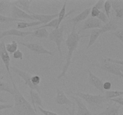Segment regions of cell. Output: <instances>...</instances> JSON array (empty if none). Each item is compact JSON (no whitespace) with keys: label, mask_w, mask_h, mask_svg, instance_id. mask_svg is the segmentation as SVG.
<instances>
[{"label":"cell","mask_w":123,"mask_h":115,"mask_svg":"<svg viewBox=\"0 0 123 115\" xmlns=\"http://www.w3.org/2000/svg\"><path fill=\"white\" fill-rule=\"evenodd\" d=\"M112 6H111V1H105L104 6H103V8L105 12L106 15L107 16L108 18L109 19L110 17V13H111V10Z\"/></svg>","instance_id":"4dcf8cb0"},{"label":"cell","mask_w":123,"mask_h":115,"mask_svg":"<svg viewBox=\"0 0 123 115\" xmlns=\"http://www.w3.org/2000/svg\"><path fill=\"white\" fill-rule=\"evenodd\" d=\"M118 29V25L117 22L114 19H111L108 23L103 25L102 28L100 29V31L102 34L110 31H115Z\"/></svg>","instance_id":"44dd1931"},{"label":"cell","mask_w":123,"mask_h":115,"mask_svg":"<svg viewBox=\"0 0 123 115\" xmlns=\"http://www.w3.org/2000/svg\"><path fill=\"white\" fill-rule=\"evenodd\" d=\"M14 115V113H12V114H11V115Z\"/></svg>","instance_id":"7dc6e473"},{"label":"cell","mask_w":123,"mask_h":115,"mask_svg":"<svg viewBox=\"0 0 123 115\" xmlns=\"http://www.w3.org/2000/svg\"><path fill=\"white\" fill-rule=\"evenodd\" d=\"M120 107L116 104H110L103 111L94 115H120Z\"/></svg>","instance_id":"d6986e66"},{"label":"cell","mask_w":123,"mask_h":115,"mask_svg":"<svg viewBox=\"0 0 123 115\" xmlns=\"http://www.w3.org/2000/svg\"><path fill=\"white\" fill-rule=\"evenodd\" d=\"M6 49L8 53L13 54L18 50V43L16 41L13 40L11 43L6 44Z\"/></svg>","instance_id":"83f0119b"},{"label":"cell","mask_w":123,"mask_h":115,"mask_svg":"<svg viewBox=\"0 0 123 115\" xmlns=\"http://www.w3.org/2000/svg\"><path fill=\"white\" fill-rule=\"evenodd\" d=\"M72 106H73V109H72V110H70L69 108L65 107V109L67 110L68 115H75V106H74V103H73V104L72 105Z\"/></svg>","instance_id":"f6af8a7d"},{"label":"cell","mask_w":123,"mask_h":115,"mask_svg":"<svg viewBox=\"0 0 123 115\" xmlns=\"http://www.w3.org/2000/svg\"><path fill=\"white\" fill-rule=\"evenodd\" d=\"M31 83L32 84L33 86H38L41 81L40 77L38 76V75H33V76H31Z\"/></svg>","instance_id":"836d02e7"},{"label":"cell","mask_w":123,"mask_h":115,"mask_svg":"<svg viewBox=\"0 0 123 115\" xmlns=\"http://www.w3.org/2000/svg\"><path fill=\"white\" fill-rule=\"evenodd\" d=\"M114 34L121 41V43H123V29L122 28L117 30L115 32H114Z\"/></svg>","instance_id":"d590c367"},{"label":"cell","mask_w":123,"mask_h":115,"mask_svg":"<svg viewBox=\"0 0 123 115\" xmlns=\"http://www.w3.org/2000/svg\"><path fill=\"white\" fill-rule=\"evenodd\" d=\"M103 25V23L100 20H98V19L90 17L88 18L87 19L85 20L83 26L78 32L80 34V32L82 31L88 29H101Z\"/></svg>","instance_id":"30bf717a"},{"label":"cell","mask_w":123,"mask_h":115,"mask_svg":"<svg viewBox=\"0 0 123 115\" xmlns=\"http://www.w3.org/2000/svg\"><path fill=\"white\" fill-rule=\"evenodd\" d=\"M12 22H24V20H18V19H14L10 17V16H5L0 14V23H7Z\"/></svg>","instance_id":"f546056e"},{"label":"cell","mask_w":123,"mask_h":115,"mask_svg":"<svg viewBox=\"0 0 123 115\" xmlns=\"http://www.w3.org/2000/svg\"><path fill=\"white\" fill-rule=\"evenodd\" d=\"M116 13V17L118 19H123V8H118L114 10Z\"/></svg>","instance_id":"60d3db41"},{"label":"cell","mask_w":123,"mask_h":115,"mask_svg":"<svg viewBox=\"0 0 123 115\" xmlns=\"http://www.w3.org/2000/svg\"><path fill=\"white\" fill-rule=\"evenodd\" d=\"M23 56H24L23 53L19 49H18L15 52L13 53V58L17 59H22Z\"/></svg>","instance_id":"ab89813d"},{"label":"cell","mask_w":123,"mask_h":115,"mask_svg":"<svg viewBox=\"0 0 123 115\" xmlns=\"http://www.w3.org/2000/svg\"><path fill=\"white\" fill-rule=\"evenodd\" d=\"M42 23L38 21L31 22H18L17 23V28L18 29H25L27 28L33 27L37 25H41Z\"/></svg>","instance_id":"484cf974"},{"label":"cell","mask_w":123,"mask_h":115,"mask_svg":"<svg viewBox=\"0 0 123 115\" xmlns=\"http://www.w3.org/2000/svg\"><path fill=\"white\" fill-rule=\"evenodd\" d=\"M111 6L113 9L115 10L118 8H123V1H111Z\"/></svg>","instance_id":"d6a6232c"},{"label":"cell","mask_w":123,"mask_h":115,"mask_svg":"<svg viewBox=\"0 0 123 115\" xmlns=\"http://www.w3.org/2000/svg\"><path fill=\"white\" fill-rule=\"evenodd\" d=\"M88 82L91 85H92V86L95 87V88L97 89V90H98L99 91H100L102 93H104L105 91L103 89V82L99 77H98L97 76H96V75L93 74L92 72L90 70H88Z\"/></svg>","instance_id":"7c38bea8"},{"label":"cell","mask_w":123,"mask_h":115,"mask_svg":"<svg viewBox=\"0 0 123 115\" xmlns=\"http://www.w3.org/2000/svg\"><path fill=\"white\" fill-rule=\"evenodd\" d=\"M8 101L5 99V98H2V97H0V103H7Z\"/></svg>","instance_id":"bcb514c9"},{"label":"cell","mask_w":123,"mask_h":115,"mask_svg":"<svg viewBox=\"0 0 123 115\" xmlns=\"http://www.w3.org/2000/svg\"><path fill=\"white\" fill-rule=\"evenodd\" d=\"M123 115V113H121V115Z\"/></svg>","instance_id":"c3c4849f"},{"label":"cell","mask_w":123,"mask_h":115,"mask_svg":"<svg viewBox=\"0 0 123 115\" xmlns=\"http://www.w3.org/2000/svg\"><path fill=\"white\" fill-rule=\"evenodd\" d=\"M55 103L60 105H72L73 103L70 99H68L64 91H61L60 89L56 88V96L55 98Z\"/></svg>","instance_id":"4fadbf2b"},{"label":"cell","mask_w":123,"mask_h":115,"mask_svg":"<svg viewBox=\"0 0 123 115\" xmlns=\"http://www.w3.org/2000/svg\"><path fill=\"white\" fill-rule=\"evenodd\" d=\"M67 1H65L64 3L63 6H62V8H61V10L59 12V13L58 14V28H59L61 25V23L62 22V20L65 19V18L67 17V16H68L69 15H70L72 13H74L75 12V10L72 9L71 10L70 12H68V13L66 14V5H67Z\"/></svg>","instance_id":"ffe728a7"},{"label":"cell","mask_w":123,"mask_h":115,"mask_svg":"<svg viewBox=\"0 0 123 115\" xmlns=\"http://www.w3.org/2000/svg\"><path fill=\"white\" fill-rule=\"evenodd\" d=\"M105 97L106 99L109 101V99L116 97L122 96L123 95V91H105Z\"/></svg>","instance_id":"4316f807"},{"label":"cell","mask_w":123,"mask_h":115,"mask_svg":"<svg viewBox=\"0 0 123 115\" xmlns=\"http://www.w3.org/2000/svg\"><path fill=\"white\" fill-rule=\"evenodd\" d=\"M0 58L1 60L3 62L5 67H6L7 71L9 75L10 78L11 80L13 81L12 79V74H11L10 70V57L9 56V54L7 52L6 49V44L4 43V41L2 40L0 42Z\"/></svg>","instance_id":"ba28073f"},{"label":"cell","mask_w":123,"mask_h":115,"mask_svg":"<svg viewBox=\"0 0 123 115\" xmlns=\"http://www.w3.org/2000/svg\"><path fill=\"white\" fill-rule=\"evenodd\" d=\"M72 98H73L75 101L76 103L78 106V110L76 115H94L86 106L85 104L83 103L82 99L78 97L72 96Z\"/></svg>","instance_id":"5bb4252c"},{"label":"cell","mask_w":123,"mask_h":115,"mask_svg":"<svg viewBox=\"0 0 123 115\" xmlns=\"http://www.w3.org/2000/svg\"><path fill=\"white\" fill-rule=\"evenodd\" d=\"M34 20H36L37 21L40 22L42 24H46L50 22L51 20L56 19L58 17V14H35L32 13L31 14Z\"/></svg>","instance_id":"9a60e30c"},{"label":"cell","mask_w":123,"mask_h":115,"mask_svg":"<svg viewBox=\"0 0 123 115\" xmlns=\"http://www.w3.org/2000/svg\"><path fill=\"white\" fill-rule=\"evenodd\" d=\"M109 101H110L114 102L115 103H117L120 106H123V97L122 96H120V97H116V98H112V99H109Z\"/></svg>","instance_id":"f35d334b"},{"label":"cell","mask_w":123,"mask_h":115,"mask_svg":"<svg viewBox=\"0 0 123 115\" xmlns=\"http://www.w3.org/2000/svg\"><path fill=\"white\" fill-rule=\"evenodd\" d=\"M91 7L86 8V9L84 10L82 12H81L80 14L77 15L76 16H75L74 18L71 19L70 20H69V22H71L73 23V26L76 27V25L79 22H81L82 21V20H85V19L88 17V16L89 14H90V12H91Z\"/></svg>","instance_id":"ac0fdd59"},{"label":"cell","mask_w":123,"mask_h":115,"mask_svg":"<svg viewBox=\"0 0 123 115\" xmlns=\"http://www.w3.org/2000/svg\"><path fill=\"white\" fill-rule=\"evenodd\" d=\"M37 108H38V110L44 115H58L56 113L50 111L48 110H45V109H44V108H42L39 106L37 107Z\"/></svg>","instance_id":"e575fe53"},{"label":"cell","mask_w":123,"mask_h":115,"mask_svg":"<svg viewBox=\"0 0 123 115\" xmlns=\"http://www.w3.org/2000/svg\"><path fill=\"white\" fill-rule=\"evenodd\" d=\"M13 107V104H0V111L3 110H6V109H12Z\"/></svg>","instance_id":"ee69618b"},{"label":"cell","mask_w":123,"mask_h":115,"mask_svg":"<svg viewBox=\"0 0 123 115\" xmlns=\"http://www.w3.org/2000/svg\"><path fill=\"white\" fill-rule=\"evenodd\" d=\"M0 92H6L12 95H14V89L12 85L1 80H0Z\"/></svg>","instance_id":"d4e9b609"},{"label":"cell","mask_w":123,"mask_h":115,"mask_svg":"<svg viewBox=\"0 0 123 115\" xmlns=\"http://www.w3.org/2000/svg\"><path fill=\"white\" fill-rule=\"evenodd\" d=\"M88 36V35H80V34L76 32V27L73 26L72 32L68 35L67 40H66V45L67 46V49H68V52H67V56H66V63L62 68L61 73L57 77L58 79H60L61 78L66 77V73H67L68 68H69L70 65L72 63V59L73 57V53L74 51H76V50L78 48L80 38H83V37H86Z\"/></svg>","instance_id":"6da1fadb"},{"label":"cell","mask_w":123,"mask_h":115,"mask_svg":"<svg viewBox=\"0 0 123 115\" xmlns=\"http://www.w3.org/2000/svg\"><path fill=\"white\" fill-rule=\"evenodd\" d=\"M31 34H32V32L31 31H22L13 28L1 32L0 33V39L5 37H7V36H17V37L25 38L26 36L31 35Z\"/></svg>","instance_id":"8fae6325"},{"label":"cell","mask_w":123,"mask_h":115,"mask_svg":"<svg viewBox=\"0 0 123 115\" xmlns=\"http://www.w3.org/2000/svg\"><path fill=\"white\" fill-rule=\"evenodd\" d=\"M14 89V100L13 113L15 115H38L33 107L26 100L13 81H12Z\"/></svg>","instance_id":"7a4b0ae2"},{"label":"cell","mask_w":123,"mask_h":115,"mask_svg":"<svg viewBox=\"0 0 123 115\" xmlns=\"http://www.w3.org/2000/svg\"><path fill=\"white\" fill-rule=\"evenodd\" d=\"M12 4L14 5L22 10L24 12H26V13L29 14H31L32 13V12L30 10V6L31 4L32 3L33 1H29V0H18V1H11Z\"/></svg>","instance_id":"2e32d148"},{"label":"cell","mask_w":123,"mask_h":115,"mask_svg":"<svg viewBox=\"0 0 123 115\" xmlns=\"http://www.w3.org/2000/svg\"><path fill=\"white\" fill-rule=\"evenodd\" d=\"M108 62H111V63H115V64H118V65H123V60H117V59H112L111 58H108V57H105L104 58Z\"/></svg>","instance_id":"8d00e7d4"},{"label":"cell","mask_w":123,"mask_h":115,"mask_svg":"<svg viewBox=\"0 0 123 115\" xmlns=\"http://www.w3.org/2000/svg\"><path fill=\"white\" fill-rule=\"evenodd\" d=\"M93 67H97L102 70L106 71L108 73H111L114 75L120 77L123 79V65L115 64V63H111L108 62L103 58V61L98 63H94L92 65Z\"/></svg>","instance_id":"3957f363"},{"label":"cell","mask_w":123,"mask_h":115,"mask_svg":"<svg viewBox=\"0 0 123 115\" xmlns=\"http://www.w3.org/2000/svg\"><path fill=\"white\" fill-rule=\"evenodd\" d=\"M75 95L79 98H82L86 102L90 105L92 107L99 106L103 103L108 101L104 95H91L89 93H85L82 92H73Z\"/></svg>","instance_id":"277c9868"},{"label":"cell","mask_w":123,"mask_h":115,"mask_svg":"<svg viewBox=\"0 0 123 115\" xmlns=\"http://www.w3.org/2000/svg\"><path fill=\"white\" fill-rule=\"evenodd\" d=\"M100 12V11L99 10L97 9V8H96L94 6L92 7V8H91V12H90V14H91V17L97 18V16H98V14H99Z\"/></svg>","instance_id":"74e56055"},{"label":"cell","mask_w":123,"mask_h":115,"mask_svg":"<svg viewBox=\"0 0 123 115\" xmlns=\"http://www.w3.org/2000/svg\"><path fill=\"white\" fill-rule=\"evenodd\" d=\"M65 26L62 25L60 26L58 28L55 29L53 30L49 35V39L50 41L55 42L57 47L58 50L60 55L62 56V52H61V43L63 41V32L64 30Z\"/></svg>","instance_id":"5b68a950"},{"label":"cell","mask_w":123,"mask_h":115,"mask_svg":"<svg viewBox=\"0 0 123 115\" xmlns=\"http://www.w3.org/2000/svg\"><path fill=\"white\" fill-rule=\"evenodd\" d=\"M12 70V71L14 72V73H16V74H18L20 78L23 79L25 81V84L26 85H27L28 86H29V87L30 88V90H34V91H36L38 94H41L42 92H41V90L40 89L39 86H34L32 85V84L31 83V75H30L28 73H26V72L24 71L21 70V69H19V68H16V67L14 66H12V67H10V70Z\"/></svg>","instance_id":"8992f818"},{"label":"cell","mask_w":123,"mask_h":115,"mask_svg":"<svg viewBox=\"0 0 123 115\" xmlns=\"http://www.w3.org/2000/svg\"><path fill=\"white\" fill-rule=\"evenodd\" d=\"M104 3H105V1H103V0H100V1H98L97 2H96L94 7H96V8H97L98 10H99L100 11H101V10H102L103 8Z\"/></svg>","instance_id":"b9f144b4"},{"label":"cell","mask_w":123,"mask_h":115,"mask_svg":"<svg viewBox=\"0 0 123 115\" xmlns=\"http://www.w3.org/2000/svg\"><path fill=\"white\" fill-rule=\"evenodd\" d=\"M30 94L31 98L32 107L35 111H37V106L43 108V101H42L40 95L36 91H34V90H30Z\"/></svg>","instance_id":"e0dca14e"},{"label":"cell","mask_w":123,"mask_h":115,"mask_svg":"<svg viewBox=\"0 0 123 115\" xmlns=\"http://www.w3.org/2000/svg\"><path fill=\"white\" fill-rule=\"evenodd\" d=\"M47 27H50V28H54L55 29L58 28V19H54V20H51L50 22H49V23L46 24H44V25H41L38 28H34L33 29H41V28H46Z\"/></svg>","instance_id":"f1b7e54d"},{"label":"cell","mask_w":123,"mask_h":115,"mask_svg":"<svg viewBox=\"0 0 123 115\" xmlns=\"http://www.w3.org/2000/svg\"><path fill=\"white\" fill-rule=\"evenodd\" d=\"M12 2L10 1H0V14L7 16L8 14H10Z\"/></svg>","instance_id":"7402d4cb"},{"label":"cell","mask_w":123,"mask_h":115,"mask_svg":"<svg viewBox=\"0 0 123 115\" xmlns=\"http://www.w3.org/2000/svg\"><path fill=\"white\" fill-rule=\"evenodd\" d=\"M10 16V17L18 20H34L31 14H28L13 4L11 7Z\"/></svg>","instance_id":"9c48e42d"},{"label":"cell","mask_w":123,"mask_h":115,"mask_svg":"<svg viewBox=\"0 0 123 115\" xmlns=\"http://www.w3.org/2000/svg\"><path fill=\"white\" fill-rule=\"evenodd\" d=\"M111 86H112V84L110 81H105V82L103 83V87L104 91H110V89H111Z\"/></svg>","instance_id":"7bdbcfd3"},{"label":"cell","mask_w":123,"mask_h":115,"mask_svg":"<svg viewBox=\"0 0 123 115\" xmlns=\"http://www.w3.org/2000/svg\"><path fill=\"white\" fill-rule=\"evenodd\" d=\"M102 35L101 33L100 29H92L91 31V33L90 35V39H89L88 44L86 49H89V48L93 45L97 40V38L99 37V36Z\"/></svg>","instance_id":"603a6c76"},{"label":"cell","mask_w":123,"mask_h":115,"mask_svg":"<svg viewBox=\"0 0 123 115\" xmlns=\"http://www.w3.org/2000/svg\"><path fill=\"white\" fill-rule=\"evenodd\" d=\"M20 45L25 47L31 52H34L36 54H46V55H50V56H54V53L52 52H50L44 48L43 46L38 43H23V42H18Z\"/></svg>","instance_id":"52a82bcc"},{"label":"cell","mask_w":123,"mask_h":115,"mask_svg":"<svg viewBox=\"0 0 123 115\" xmlns=\"http://www.w3.org/2000/svg\"><path fill=\"white\" fill-rule=\"evenodd\" d=\"M49 33L46 28H41L34 29L33 32H32L31 35L32 37H36V38H47L49 37Z\"/></svg>","instance_id":"cb8c5ba5"},{"label":"cell","mask_w":123,"mask_h":115,"mask_svg":"<svg viewBox=\"0 0 123 115\" xmlns=\"http://www.w3.org/2000/svg\"><path fill=\"white\" fill-rule=\"evenodd\" d=\"M97 19H98V20H100L102 23H106L109 21V18L107 17L105 13L103 12H102V11H100L99 14L97 16Z\"/></svg>","instance_id":"1f68e13d"}]
</instances>
